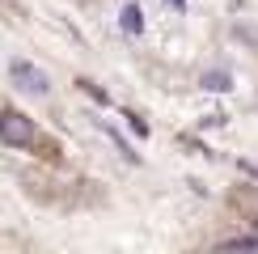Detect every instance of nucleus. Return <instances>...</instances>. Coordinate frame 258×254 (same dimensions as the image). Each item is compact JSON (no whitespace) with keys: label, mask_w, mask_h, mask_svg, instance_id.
Returning a JSON list of instances; mask_svg holds the SVG:
<instances>
[{"label":"nucleus","mask_w":258,"mask_h":254,"mask_svg":"<svg viewBox=\"0 0 258 254\" xmlns=\"http://www.w3.org/2000/svg\"><path fill=\"white\" fill-rule=\"evenodd\" d=\"M9 85H13L17 93H30V98H47L51 93V77L38 68V64H30V59H9Z\"/></svg>","instance_id":"nucleus-1"},{"label":"nucleus","mask_w":258,"mask_h":254,"mask_svg":"<svg viewBox=\"0 0 258 254\" xmlns=\"http://www.w3.org/2000/svg\"><path fill=\"white\" fill-rule=\"evenodd\" d=\"M229 81H233L229 72H203V89H216L220 93V89H229Z\"/></svg>","instance_id":"nucleus-4"},{"label":"nucleus","mask_w":258,"mask_h":254,"mask_svg":"<svg viewBox=\"0 0 258 254\" xmlns=\"http://www.w3.org/2000/svg\"><path fill=\"white\" fill-rule=\"evenodd\" d=\"M34 140V123L26 114H5V144H30Z\"/></svg>","instance_id":"nucleus-2"},{"label":"nucleus","mask_w":258,"mask_h":254,"mask_svg":"<svg viewBox=\"0 0 258 254\" xmlns=\"http://www.w3.org/2000/svg\"><path fill=\"white\" fill-rule=\"evenodd\" d=\"M165 5H174V9H182V0H165Z\"/></svg>","instance_id":"nucleus-5"},{"label":"nucleus","mask_w":258,"mask_h":254,"mask_svg":"<svg viewBox=\"0 0 258 254\" xmlns=\"http://www.w3.org/2000/svg\"><path fill=\"white\" fill-rule=\"evenodd\" d=\"M119 30H123L127 38L144 34V9H140V5H123V13H119Z\"/></svg>","instance_id":"nucleus-3"}]
</instances>
